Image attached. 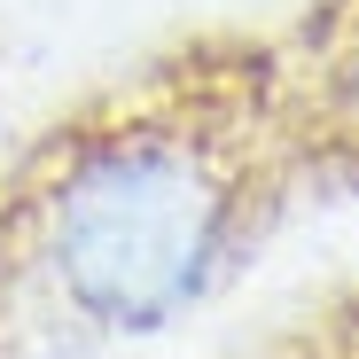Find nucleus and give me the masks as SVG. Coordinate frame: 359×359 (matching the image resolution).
Here are the masks:
<instances>
[{
  "label": "nucleus",
  "mask_w": 359,
  "mask_h": 359,
  "mask_svg": "<svg viewBox=\"0 0 359 359\" xmlns=\"http://www.w3.org/2000/svg\"><path fill=\"white\" fill-rule=\"evenodd\" d=\"M250 234V156L226 133L164 109L63 141L55 172L24 203V258L55 313L126 336L164 328L234 266Z\"/></svg>",
  "instance_id": "f257e3e1"
},
{
  "label": "nucleus",
  "mask_w": 359,
  "mask_h": 359,
  "mask_svg": "<svg viewBox=\"0 0 359 359\" xmlns=\"http://www.w3.org/2000/svg\"><path fill=\"white\" fill-rule=\"evenodd\" d=\"M320 133L359 156V8H344L320 47Z\"/></svg>",
  "instance_id": "f03ea898"
}]
</instances>
